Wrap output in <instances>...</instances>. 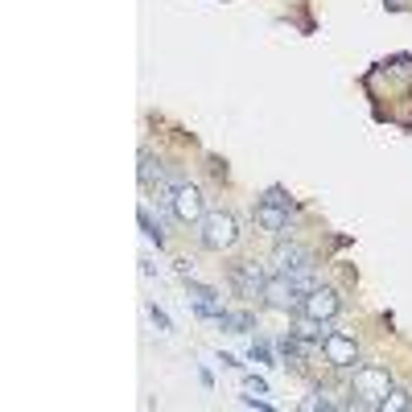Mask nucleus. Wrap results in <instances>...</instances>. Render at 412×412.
Instances as JSON below:
<instances>
[{"label":"nucleus","mask_w":412,"mask_h":412,"mask_svg":"<svg viewBox=\"0 0 412 412\" xmlns=\"http://www.w3.org/2000/svg\"><path fill=\"white\" fill-rule=\"evenodd\" d=\"M392 392V375L383 367H355L351 379V409H383Z\"/></svg>","instance_id":"obj_1"},{"label":"nucleus","mask_w":412,"mask_h":412,"mask_svg":"<svg viewBox=\"0 0 412 412\" xmlns=\"http://www.w3.org/2000/svg\"><path fill=\"white\" fill-rule=\"evenodd\" d=\"M190 305H194L198 318H211V321L223 318V297L215 289H206V284H190Z\"/></svg>","instance_id":"obj_10"},{"label":"nucleus","mask_w":412,"mask_h":412,"mask_svg":"<svg viewBox=\"0 0 412 412\" xmlns=\"http://www.w3.org/2000/svg\"><path fill=\"white\" fill-rule=\"evenodd\" d=\"M252 219L268 231V235H289V206H276V202H264V198H260L256 211H252Z\"/></svg>","instance_id":"obj_9"},{"label":"nucleus","mask_w":412,"mask_h":412,"mask_svg":"<svg viewBox=\"0 0 412 412\" xmlns=\"http://www.w3.org/2000/svg\"><path fill=\"white\" fill-rule=\"evenodd\" d=\"M388 4H392V8H400V4H404V0H388Z\"/></svg>","instance_id":"obj_17"},{"label":"nucleus","mask_w":412,"mask_h":412,"mask_svg":"<svg viewBox=\"0 0 412 412\" xmlns=\"http://www.w3.org/2000/svg\"><path fill=\"white\" fill-rule=\"evenodd\" d=\"M247 355H252V363H268V359H273L268 342H252V351H247Z\"/></svg>","instance_id":"obj_15"},{"label":"nucleus","mask_w":412,"mask_h":412,"mask_svg":"<svg viewBox=\"0 0 412 412\" xmlns=\"http://www.w3.org/2000/svg\"><path fill=\"white\" fill-rule=\"evenodd\" d=\"M140 231H144V239H153L157 247L165 243V231H161V223H153V215H148L144 206H140Z\"/></svg>","instance_id":"obj_12"},{"label":"nucleus","mask_w":412,"mask_h":412,"mask_svg":"<svg viewBox=\"0 0 412 412\" xmlns=\"http://www.w3.org/2000/svg\"><path fill=\"white\" fill-rule=\"evenodd\" d=\"M321 355H326V363L338 367V371H355V363H359V346H355V338L342 334V330H326Z\"/></svg>","instance_id":"obj_4"},{"label":"nucleus","mask_w":412,"mask_h":412,"mask_svg":"<svg viewBox=\"0 0 412 412\" xmlns=\"http://www.w3.org/2000/svg\"><path fill=\"white\" fill-rule=\"evenodd\" d=\"M148 318H153V326H157L161 334H169V318H165V314H161L157 305H148Z\"/></svg>","instance_id":"obj_16"},{"label":"nucleus","mask_w":412,"mask_h":412,"mask_svg":"<svg viewBox=\"0 0 412 412\" xmlns=\"http://www.w3.org/2000/svg\"><path fill=\"white\" fill-rule=\"evenodd\" d=\"M268 280H273V268L256 264V260H239L231 264V289L243 297V301H260L268 293Z\"/></svg>","instance_id":"obj_3"},{"label":"nucleus","mask_w":412,"mask_h":412,"mask_svg":"<svg viewBox=\"0 0 412 412\" xmlns=\"http://www.w3.org/2000/svg\"><path fill=\"white\" fill-rule=\"evenodd\" d=\"M338 310H342V297H338L334 289H326V284L314 289V293L301 301V314H305L310 321H321V326H330V321L338 318Z\"/></svg>","instance_id":"obj_6"},{"label":"nucleus","mask_w":412,"mask_h":412,"mask_svg":"<svg viewBox=\"0 0 412 412\" xmlns=\"http://www.w3.org/2000/svg\"><path fill=\"white\" fill-rule=\"evenodd\" d=\"M174 215L182 219V223H202V215H206V198L198 194V185H190L182 178V182L174 185Z\"/></svg>","instance_id":"obj_5"},{"label":"nucleus","mask_w":412,"mask_h":412,"mask_svg":"<svg viewBox=\"0 0 412 412\" xmlns=\"http://www.w3.org/2000/svg\"><path fill=\"white\" fill-rule=\"evenodd\" d=\"M268 268L280 273V276L305 273V268H314V256H310V247H301V243H276L273 264H268Z\"/></svg>","instance_id":"obj_7"},{"label":"nucleus","mask_w":412,"mask_h":412,"mask_svg":"<svg viewBox=\"0 0 412 412\" xmlns=\"http://www.w3.org/2000/svg\"><path fill=\"white\" fill-rule=\"evenodd\" d=\"M198 243L206 252H231L239 243V223L231 211H206L198 223Z\"/></svg>","instance_id":"obj_2"},{"label":"nucleus","mask_w":412,"mask_h":412,"mask_svg":"<svg viewBox=\"0 0 412 412\" xmlns=\"http://www.w3.org/2000/svg\"><path fill=\"white\" fill-rule=\"evenodd\" d=\"M243 396H247V400H260V396H268V383H264L260 375H247V379H243Z\"/></svg>","instance_id":"obj_14"},{"label":"nucleus","mask_w":412,"mask_h":412,"mask_svg":"<svg viewBox=\"0 0 412 412\" xmlns=\"http://www.w3.org/2000/svg\"><path fill=\"white\" fill-rule=\"evenodd\" d=\"M314 351H321V346H318V342H310L305 334H297V330H293V334H284V338L276 342V355L284 359V367H305L310 359H314Z\"/></svg>","instance_id":"obj_8"},{"label":"nucleus","mask_w":412,"mask_h":412,"mask_svg":"<svg viewBox=\"0 0 412 412\" xmlns=\"http://www.w3.org/2000/svg\"><path fill=\"white\" fill-rule=\"evenodd\" d=\"M305 409H338V400H334V392H330V388H318V392L305 400Z\"/></svg>","instance_id":"obj_13"},{"label":"nucleus","mask_w":412,"mask_h":412,"mask_svg":"<svg viewBox=\"0 0 412 412\" xmlns=\"http://www.w3.org/2000/svg\"><path fill=\"white\" fill-rule=\"evenodd\" d=\"M400 409H412V388H396L392 383V392L383 400V412H400Z\"/></svg>","instance_id":"obj_11"}]
</instances>
